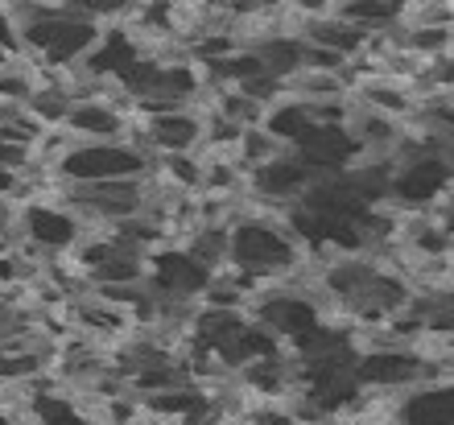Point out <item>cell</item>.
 I'll use <instances>...</instances> for the list:
<instances>
[{"label":"cell","instance_id":"obj_4","mask_svg":"<svg viewBox=\"0 0 454 425\" xmlns=\"http://www.w3.org/2000/svg\"><path fill=\"white\" fill-rule=\"evenodd\" d=\"M21 50H25L21 21H17L12 4H0V54H4V59H17Z\"/></svg>","mask_w":454,"mask_h":425},{"label":"cell","instance_id":"obj_5","mask_svg":"<svg viewBox=\"0 0 454 425\" xmlns=\"http://www.w3.org/2000/svg\"><path fill=\"white\" fill-rule=\"evenodd\" d=\"M0 62H9V59H4V54H0Z\"/></svg>","mask_w":454,"mask_h":425},{"label":"cell","instance_id":"obj_1","mask_svg":"<svg viewBox=\"0 0 454 425\" xmlns=\"http://www.w3.org/2000/svg\"><path fill=\"white\" fill-rule=\"evenodd\" d=\"M157 157L141 153L129 141H108V145H74L62 157L59 177L71 186H96V182H124V177H149Z\"/></svg>","mask_w":454,"mask_h":425},{"label":"cell","instance_id":"obj_3","mask_svg":"<svg viewBox=\"0 0 454 425\" xmlns=\"http://www.w3.org/2000/svg\"><path fill=\"white\" fill-rule=\"evenodd\" d=\"M289 149L281 141H277L273 132L264 129V124H256V129H244V137H239V145H236V166L248 174V182H252V174H261L264 166H273L277 157H286Z\"/></svg>","mask_w":454,"mask_h":425},{"label":"cell","instance_id":"obj_2","mask_svg":"<svg viewBox=\"0 0 454 425\" xmlns=\"http://www.w3.org/2000/svg\"><path fill=\"white\" fill-rule=\"evenodd\" d=\"M21 227H25V248H34L37 256L46 260L71 256L79 248V240H83V224L59 199L21 207Z\"/></svg>","mask_w":454,"mask_h":425}]
</instances>
